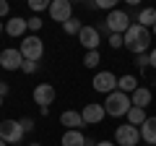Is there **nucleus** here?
<instances>
[{"label": "nucleus", "instance_id": "1", "mask_svg": "<svg viewBox=\"0 0 156 146\" xmlns=\"http://www.w3.org/2000/svg\"><path fill=\"white\" fill-rule=\"evenodd\" d=\"M125 47H128L133 55H146L151 50V31L140 24H130V29L122 34Z\"/></svg>", "mask_w": 156, "mask_h": 146}, {"label": "nucleus", "instance_id": "2", "mask_svg": "<svg viewBox=\"0 0 156 146\" xmlns=\"http://www.w3.org/2000/svg\"><path fill=\"white\" fill-rule=\"evenodd\" d=\"M130 94H122V91H112L107 94V102H104V110L109 118H125L130 112Z\"/></svg>", "mask_w": 156, "mask_h": 146}, {"label": "nucleus", "instance_id": "3", "mask_svg": "<svg viewBox=\"0 0 156 146\" xmlns=\"http://www.w3.org/2000/svg\"><path fill=\"white\" fill-rule=\"evenodd\" d=\"M104 31H109V34H125L130 29V13H125V11H112V13H107V18H104Z\"/></svg>", "mask_w": 156, "mask_h": 146}, {"label": "nucleus", "instance_id": "4", "mask_svg": "<svg viewBox=\"0 0 156 146\" xmlns=\"http://www.w3.org/2000/svg\"><path fill=\"white\" fill-rule=\"evenodd\" d=\"M21 55H23V60H31V63H37V60H42V55H44V42L39 39L37 34H29L26 39L21 42Z\"/></svg>", "mask_w": 156, "mask_h": 146}, {"label": "nucleus", "instance_id": "5", "mask_svg": "<svg viewBox=\"0 0 156 146\" xmlns=\"http://www.w3.org/2000/svg\"><path fill=\"white\" fill-rule=\"evenodd\" d=\"M115 144L117 146H138L140 144V130L135 125L125 123V125H117L115 130Z\"/></svg>", "mask_w": 156, "mask_h": 146}, {"label": "nucleus", "instance_id": "6", "mask_svg": "<svg viewBox=\"0 0 156 146\" xmlns=\"http://www.w3.org/2000/svg\"><path fill=\"white\" fill-rule=\"evenodd\" d=\"M0 138L5 141V144H21L23 141L21 120H3L0 123Z\"/></svg>", "mask_w": 156, "mask_h": 146}, {"label": "nucleus", "instance_id": "7", "mask_svg": "<svg viewBox=\"0 0 156 146\" xmlns=\"http://www.w3.org/2000/svg\"><path fill=\"white\" fill-rule=\"evenodd\" d=\"M117 81L120 78H117L112 71H99L91 84H94V89L99 91V94H112V91H117Z\"/></svg>", "mask_w": 156, "mask_h": 146}, {"label": "nucleus", "instance_id": "8", "mask_svg": "<svg viewBox=\"0 0 156 146\" xmlns=\"http://www.w3.org/2000/svg\"><path fill=\"white\" fill-rule=\"evenodd\" d=\"M47 13H50L52 21L65 24V21H70V18H73V3H70V0H52Z\"/></svg>", "mask_w": 156, "mask_h": 146}, {"label": "nucleus", "instance_id": "9", "mask_svg": "<svg viewBox=\"0 0 156 146\" xmlns=\"http://www.w3.org/2000/svg\"><path fill=\"white\" fill-rule=\"evenodd\" d=\"M81 118H83L86 125H99L101 120L107 118V110H104V104H99V102H89V104L81 110Z\"/></svg>", "mask_w": 156, "mask_h": 146}, {"label": "nucleus", "instance_id": "10", "mask_svg": "<svg viewBox=\"0 0 156 146\" xmlns=\"http://www.w3.org/2000/svg\"><path fill=\"white\" fill-rule=\"evenodd\" d=\"M78 42L86 47V52L99 50V42H101L99 29H96V26H86V24H83V29H81V34H78Z\"/></svg>", "mask_w": 156, "mask_h": 146}, {"label": "nucleus", "instance_id": "11", "mask_svg": "<svg viewBox=\"0 0 156 146\" xmlns=\"http://www.w3.org/2000/svg\"><path fill=\"white\" fill-rule=\"evenodd\" d=\"M31 97H34V102L39 107H50L55 102V86L52 84H37L34 91H31Z\"/></svg>", "mask_w": 156, "mask_h": 146}, {"label": "nucleus", "instance_id": "12", "mask_svg": "<svg viewBox=\"0 0 156 146\" xmlns=\"http://www.w3.org/2000/svg\"><path fill=\"white\" fill-rule=\"evenodd\" d=\"M21 65H23L21 50H3L0 52V68H5V71H21Z\"/></svg>", "mask_w": 156, "mask_h": 146}, {"label": "nucleus", "instance_id": "13", "mask_svg": "<svg viewBox=\"0 0 156 146\" xmlns=\"http://www.w3.org/2000/svg\"><path fill=\"white\" fill-rule=\"evenodd\" d=\"M60 123L65 125V130H81L83 128V118H81V112H76V110H65V112L60 115Z\"/></svg>", "mask_w": 156, "mask_h": 146}, {"label": "nucleus", "instance_id": "14", "mask_svg": "<svg viewBox=\"0 0 156 146\" xmlns=\"http://www.w3.org/2000/svg\"><path fill=\"white\" fill-rule=\"evenodd\" d=\"M151 99H154V94H151V89H146V86H138V89L130 94V104L140 107V110H146V107L151 104Z\"/></svg>", "mask_w": 156, "mask_h": 146}, {"label": "nucleus", "instance_id": "15", "mask_svg": "<svg viewBox=\"0 0 156 146\" xmlns=\"http://www.w3.org/2000/svg\"><path fill=\"white\" fill-rule=\"evenodd\" d=\"M26 18H21V16H13V18H8L5 21V34L8 37H23L26 34Z\"/></svg>", "mask_w": 156, "mask_h": 146}, {"label": "nucleus", "instance_id": "16", "mask_svg": "<svg viewBox=\"0 0 156 146\" xmlns=\"http://www.w3.org/2000/svg\"><path fill=\"white\" fill-rule=\"evenodd\" d=\"M138 130H140V138H143L148 146H156V118H148Z\"/></svg>", "mask_w": 156, "mask_h": 146}, {"label": "nucleus", "instance_id": "17", "mask_svg": "<svg viewBox=\"0 0 156 146\" xmlns=\"http://www.w3.org/2000/svg\"><path fill=\"white\" fill-rule=\"evenodd\" d=\"M135 24H140V26H146V29H154L156 26V8H140L138 11V16H135Z\"/></svg>", "mask_w": 156, "mask_h": 146}, {"label": "nucleus", "instance_id": "18", "mask_svg": "<svg viewBox=\"0 0 156 146\" xmlns=\"http://www.w3.org/2000/svg\"><path fill=\"white\" fill-rule=\"evenodd\" d=\"M62 146H86V136L81 133V130H65L60 138Z\"/></svg>", "mask_w": 156, "mask_h": 146}, {"label": "nucleus", "instance_id": "19", "mask_svg": "<svg viewBox=\"0 0 156 146\" xmlns=\"http://www.w3.org/2000/svg\"><path fill=\"white\" fill-rule=\"evenodd\" d=\"M138 89V78L135 76H120V81H117V91H122V94H133V91Z\"/></svg>", "mask_w": 156, "mask_h": 146}, {"label": "nucleus", "instance_id": "20", "mask_svg": "<svg viewBox=\"0 0 156 146\" xmlns=\"http://www.w3.org/2000/svg\"><path fill=\"white\" fill-rule=\"evenodd\" d=\"M125 118H128V123H130V125L140 128V125L148 120V115H146V110H140V107H130V112L125 115Z\"/></svg>", "mask_w": 156, "mask_h": 146}, {"label": "nucleus", "instance_id": "21", "mask_svg": "<svg viewBox=\"0 0 156 146\" xmlns=\"http://www.w3.org/2000/svg\"><path fill=\"white\" fill-rule=\"evenodd\" d=\"M99 63H101L99 50H91V52H86V55H83V65H86V68H96Z\"/></svg>", "mask_w": 156, "mask_h": 146}, {"label": "nucleus", "instance_id": "22", "mask_svg": "<svg viewBox=\"0 0 156 146\" xmlns=\"http://www.w3.org/2000/svg\"><path fill=\"white\" fill-rule=\"evenodd\" d=\"M81 29H83V24L78 21V18H70V21L62 24V31L65 34H81Z\"/></svg>", "mask_w": 156, "mask_h": 146}, {"label": "nucleus", "instance_id": "23", "mask_svg": "<svg viewBox=\"0 0 156 146\" xmlns=\"http://www.w3.org/2000/svg\"><path fill=\"white\" fill-rule=\"evenodd\" d=\"M29 8H31L34 13H39V11H50V3H47V0H29Z\"/></svg>", "mask_w": 156, "mask_h": 146}, {"label": "nucleus", "instance_id": "24", "mask_svg": "<svg viewBox=\"0 0 156 146\" xmlns=\"http://www.w3.org/2000/svg\"><path fill=\"white\" fill-rule=\"evenodd\" d=\"M109 47H112V50H117V47H125L122 34H109Z\"/></svg>", "mask_w": 156, "mask_h": 146}, {"label": "nucleus", "instance_id": "25", "mask_svg": "<svg viewBox=\"0 0 156 146\" xmlns=\"http://www.w3.org/2000/svg\"><path fill=\"white\" fill-rule=\"evenodd\" d=\"M26 26H29V31H39V29H42V18H39V16L26 18Z\"/></svg>", "mask_w": 156, "mask_h": 146}, {"label": "nucleus", "instance_id": "26", "mask_svg": "<svg viewBox=\"0 0 156 146\" xmlns=\"http://www.w3.org/2000/svg\"><path fill=\"white\" fill-rule=\"evenodd\" d=\"M135 65H140V68L151 65V52H146V55H135Z\"/></svg>", "mask_w": 156, "mask_h": 146}, {"label": "nucleus", "instance_id": "27", "mask_svg": "<svg viewBox=\"0 0 156 146\" xmlns=\"http://www.w3.org/2000/svg\"><path fill=\"white\" fill-rule=\"evenodd\" d=\"M37 68H39L37 63H31V60H23V65H21V71H23V73H37Z\"/></svg>", "mask_w": 156, "mask_h": 146}, {"label": "nucleus", "instance_id": "28", "mask_svg": "<svg viewBox=\"0 0 156 146\" xmlns=\"http://www.w3.org/2000/svg\"><path fill=\"white\" fill-rule=\"evenodd\" d=\"M21 128H23V133L34 130V120H31V118H23V120H21Z\"/></svg>", "mask_w": 156, "mask_h": 146}, {"label": "nucleus", "instance_id": "29", "mask_svg": "<svg viewBox=\"0 0 156 146\" xmlns=\"http://www.w3.org/2000/svg\"><path fill=\"white\" fill-rule=\"evenodd\" d=\"M11 13V5H8L5 0H0V16H8Z\"/></svg>", "mask_w": 156, "mask_h": 146}, {"label": "nucleus", "instance_id": "30", "mask_svg": "<svg viewBox=\"0 0 156 146\" xmlns=\"http://www.w3.org/2000/svg\"><path fill=\"white\" fill-rule=\"evenodd\" d=\"M8 91H11V89H8V84H0V97H8Z\"/></svg>", "mask_w": 156, "mask_h": 146}, {"label": "nucleus", "instance_id": "31", "mask_svg": "<svg viewBox=\"0 0 156 146\" xmlns=\"http://www.w3.org/2000/svg\"><path fill=\"white\" fill-rule=\"evenodd\" d=\"M151 68H156V47L151 50Z\"/></svg>", "mask_w": 156, "mask_h": 146}, {"label": "nucleus", "instance_id": "32", "mask_svg": "<svg viewBox=\"0 0 156 146\" xmlns=\"http://www.w3.org/2000/svg\"><path fill=\"white\" fill-rule=\"evenodd\" d=\"M96 146H117V144H112V141H99Z\"/></svg>", "mask_w": 156, "mask_h": 146}, {"label": "nucleus", "instance_id": "33", "mask_svg": "<svg viewBox=\"0 0 156 146\" xmlns=\"http://www.w3.org/2000/svg\"><path fill=\"white\" fill-rule=\"evenodd\" d=\"M3 29H5V24H3V21H0V34H3Z\"/></svg>", "mask_w": 156, "mask_h": 146}, {"label": "nucleus", "instance_id": "34", "mask_svg": "<svg viewBox=\"0 0 156 146\" xmlns=\"http://www.w3.org/2000/svg\"><path fill=\"white\" fill-rule=\"evenodd\" d=\"M0 146H5V141H3V138H0Z\"/></svg>", "mask_w": 156, "mask_h": 146}, {"label": "nucleus", "instance_id": "35", "mask_svg": "<svg viewBox=\"0 0 156 146\" xmlns=\"http://www.w3.org/2000/svg\"><path fill=\"white\" fill-rule=\"evenodd\" d=\"M151 31H154V37H156V26H154V29H151Z\"/></svg>", "mask_w": 156, "mask_h": 146}, {"label": "nucleus", "instance_id": "36", "mask_svg": "<svg viewBox=\"0 0 156 146\" xmlns=\"http://www.w3.org/2000/svg\"><path fill=\"white\" fill-rule=\"evenodd\" d=\"M29 146H42V144H29Z\"/></svg>", "mask_w": 156, "mask_h": 146}, {"label": "nucleus", "instance_id": "37", "mask_svg": "<svg viewBox=\"0 0 156 146\" xmlns=\"http://www.w3.org/2000/svg\"><path fill=\"white\" fill-rule=\"evenodd\" d=\"M0 107H3V97H0Z\"/></svg>", "mask_w": 156, "mask_h": 146}, {"label": "nucleus", "instance_id": "38", "mask_svg": "<svg viewBox=\"0 0 156 146\" xmlns=\"http://www.w3.org/2000/svg\"><path fill=\"white\" fill-rule=\"evenodd\" d=\"M0 84H3V81H0Z\"/></svg>", "mask_w": 156, "mask_h": 146}, {"label": "nucleus", "instance_id": "39", "mask_svg": "<svg viewBox=\"0 0 156 146\" xmlns=\"http://www.w3.org/2000/svg\"><path fill=\"white\" fill-rule=\"evenodd\" d=\"M146 146H148V144H146Z\"/></svg>", "mask_w": 156, "mask_h": 146}]
</instances>
